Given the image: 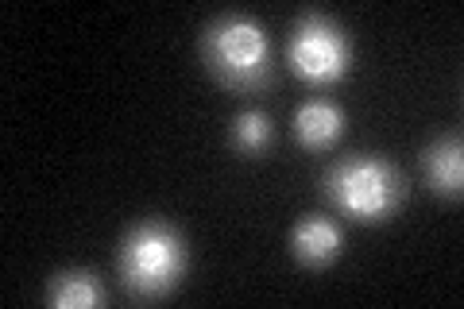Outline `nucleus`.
Instances as JSON below:
<instances>
[{
    "label": "nucleus",
    "mask_w": 464,
    "mask_h": 309,
    "mask_svg": "<svg viewBox=\"0 0 464 309\" xmlns=\"http://www.w3.org/2000/svg\"><path fill=\"white\" fill-rule=\"evenodd\" d=\"M322 189L341 213L364 220V225L391 220V213H395L402 201L399 170L375 155H356V159L337 163L322 179Z\"/></svg>",
    "instance_id": "3"
},
{
    "label": "nucleus",
    "mask_w": 464,
    "mask_h": 309,
    "mask_svg": "<svg viewBox=\"0 0 464 309\" xmlns=\"http://www.w3.org/2000/svg\"><path fill=\"white\" fill-rule=\"evenodd\" d=\"M201 58L217 82L237 93H256L271 85L267 32L244 12H225L201 32Z\"/></svg>",
    "instance_id": "1"
},
{
    "label": "nucleus",
    "mask_w": 464,
    "mask_h": 309,
    "mask_svg": "<svg viewBox=\"0 0 464 309\" xmlns=\"http://www.w3.org/2000/svg\"><path fill=\"white\" fill-rule=\"evenodd\" d=\"M286 58L306 82L333 85L353 66V43H348L337 20L322 16V12H302L295 32H290Z\"/></svg>",
    "instance_id": "4"
},
{
    "label": "nucleus",
    "mask_w": 464,
    "mask_h": 309,
    "mask_svg": "<svg viewBox=\"0 0 464 309\" xmlns=\"http://www.w3.org/2000/svg\"><path fill=\"white\" fill-rule=\"evenodd\" d=\"M186 240L167 220H140L121 244V278L136 298H159L182 283Z\"/></svg>",
    "instance_id": "2"
},
{
    "label": "nucleus",
    "mask_w": 464,
    "mask_h": 309,
    "mask_svg": "<svg viewBox=\"0 0 464 309\" xmlns=\"http://www.w3.org/2000/svg\"><path fill=\"white\" fill-rule=\"evenodd\" d=\"M341 247H344V237L329 217H306L290 232V252L306 267H325V263L341 256Z\"/></svg>",
    "instance_id": "5"
},
{
    "label": "nucleus",
    "mask_w": 464,
    "mask_h": 309,
    "mask_svg": "<svg viewBox=\"0 0 464 309\" xmlns=\"http://www.w3.org/2000/svg\"><path fill=\"white\" fill-rule=\"evenodd\" d=\"M422 167H426V182L433 194L441 198H460V186H464V151H460V140H438L426 147L422 155Z\"/></svg>",
    "instance_id": "6"
},
{
    "label": "nucleus",
    "mask_w": 464,
    "mask_h": 309,
    "mask_svg": "<svg viewBox=\"0 0 464 309\" xmlns=\"http://www.w3.org/2000/svg\"><path fill=\"white\" fill-rule=\"evenodd\" d=\"M295 131H298L302 147H314V151H322V147H329V143L341 140V131H344V112L333 105V101L314 97V101H306V105L298 109Z\"/></svg>",
    "instance_id": "7"
},
{
    "label": "nucleus",
    "mask_w": 464,
    "mask_h": 309,
    "mask_svg": "<svg viewBox=\"0 0 464 309\" xmlns=\"http://www.w3.org/2000/svg\"><path fill=\"white\" fill-rule=\"evenodd\" d=\"M101 298H105V290H101L93 271H63L47 286V302L58 309H90Z\"/></svg>",
    "instance_id": "8"
},
{
    "label": "nucleus",
    "mask_w": 464,
    "mask_h": 309,
    "mask_svg": "<svg viewBox=\"0 0 464 309\" xmlns=\"http://www.w3.org/2000/svg\"><path fill=\"white\" fill-rule=\"evenodd\" d=\"M271 136H275V128H271V116L267 112H259V109H248V112H240L237 121H232V147H237L240 155H264L267 147H271Z\"/></svg>",
    "instance_id": "9"
}]
</instances>
